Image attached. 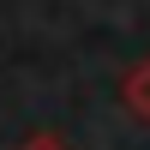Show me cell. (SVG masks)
I'll return each mask as SVG.
<instances>
[{
	"label": "cell",
	"mask_w": 150,
	"mask_h": 150,
	"mask_svg": "<svg viewBox=\"0 0 150 150\" xmlns=\"http://www.w3.org/2000/svg\"><path fill=\"white\" fill-rule=\"evenodd\" d=\"M126 102H132V114H138V120H150V54L126 72Z\"/></svg>",
	"instance_id": "1"
},
{
	"label": "cell",
	"mask_w": 150,
	"mask_h": 150,
	"mask_svg": "<svg viewBox=\"0 0 150 150\" xmlns=\"http://www.w3.org/2000/svg\"><path fill=\"white\" fill-rule=\"evenodd\" d=\"M24 150H60V144L54 138H36V144H24Z\"/></svg>",
	"instance_id": "2"
}]
</instances>
